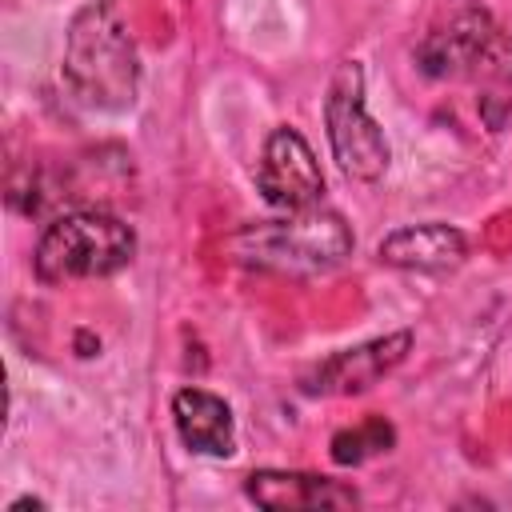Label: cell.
Wrapping results in <instances>:
<instances>
[{
    "label": "cell",
    "mask_w": 512,
    "mask_h": 512,
    "mask_svg": "<svg viewBox=\"0 0 512 512\" xmlns=\"http://www.w3.org/2000/svg\"><path fill=\"white\" fill-rule=\"evenodd\" d=\"M256 192L276 212H300V208H312L324 200L320 160L296 128L280 124L268 132V140L260 148V164H256Z\"/></svg>",
    "instance_id": "6"
},
{
    "label": "cell",
    "mask_w": 512,
    "mask_h": 512,
    "mask_svg": "<svg viewBox=\"0 0 512 512\" xmlns=\"http://www.w3.org/2000/svg\"><path fill=\"white\" fill-rule=\"evenodd\" d=\"M64 88L92 112H124L136 104L140 52L124 12L112 0H88L64 32Z\"/></svg>",
    "instance_id": "1"
},
{
    "label": "cell",
    "mask_w": 512,
    "mask_h": 512,
    "mask_svg": "<svg viewBox=\"0 0 512 512\" xmlns=\"http://www.w3.org/2000/svg\"><path fill=\"white\" fill-rule=\"evenodd\" d=\"M172 424L180 444L192 456H208V460H228L236 452V416L228 408L224 396L208 392V388H180L172 396Z\"/></svg>",
    "instance_id": "10"
},
{
    "label": "cell",
    "mask_w": 512,
    "mask_h": 512,
    "mask_svg": "<svg viewBox=\"0 0 512 512\" xmlns=\"http://www.w3.org/2000/svg\"><path fill=\"white\" fill-rule=\"evenodd\" d=\"M136 256V232L128 220L104 208H72L44 224L32 272L40 284H72V280H104L128 268Z\"/></svg>",
    "instance_id": "3"
},
{
    "label": "cell",
    "mask_w": 512,
    "mask_h": 512,
    "mask_svg": "<svg viewBox=\"0 0 512 512\" xmlns=\"http://www.w3.org/2000/svg\"><path fill=\"white\" fill-rule=\"evenodd\" d=\"M416 68L432 80L512 84V28L480 4H460L420 36Z\"/></svg>",
    "instance_id": "4"
},
{
    "label": "cell",
    "mask_w": 512,
    "mask_h": 512,
    "mask_svg": "<svg viewBox=\"0 0 512 512\" xmlns=\"http://www.w3.org/2000/svg\"><path fill=\"white\" fill-rule=\"evenodd\" d=\"M232 256L256 272L280 276H320L344 264L356 248L352 224L324 204L284 212L276 220H252L228 240Z\"/></svg>",
    "instance_id": "2"
},
{
    "label": "cell",
    "mask_w": 512,
    "mask_h": 512,
    "mask_svg": "<svg viewBox=\"0 0 512 512\" xmlns=\"http://www.w3.org/2000/svg\"><path fill=\"white\" fill-rule=\"evenodd\" d=\"M392 444H396V428H392L384 416H364L360 424L340 428V432L332 436V460H336L340 468H356V464H364V460L388 452Z\"/></svg>",
    "instance_id": "11"
},
{
    "label": "cell",
    "mask_w": 512,
    "mask_h": 512,
    "mask_svg": "<svg viewBox=\"0 0 512 512\" xmlns=\"http://www.w3.org/2000/svg\"><path fill=\"white\" fill-rule=\"evenodd\" d=\"M24 508H36V512H40V508H48V504H44L40 496H20V500L8 504V512H24Z\"/></svg>",
    "instance_id": "12"
},
{
    "label": "cell",
    "mask_w": 512,
    "mask_h": 512,
    "mask_svg": "<svg viewBox=\"0 0 512 512\" xmlns=\"http://www.w3.org/2000/svg\"><path fill=\"white\" fill-rule=\"evenodd\" d=\"M324 132H328V148L332 160L340 164L344 176L352 180H380L392 164V148L384 128L368 116L364 104V68L356 60H344L332 80H328V96H324Z\"/></svg>",
    "instance_id": "5"
},
{
    "label": "cell",
    "mask_w": 512,
    "mask_h": 512,
    "mask_svg": "<svg viewBox=\"0 0 512 512\" xmlns=\"http://www.w3.org/2000/svg\"><path fill=\"white\" fill-rule=\"evenodd\" d=\"M244 496L268 512H316V508H356L360 492L344 480L288 472V468H256L244 476Z\"/></svg>",
    "instance_id": "8"
},
{
    "label": "cell",
    "mask_w": 512,
    "mask_h": 512,
    "mask_svg": "<svg viewBox=\"0 0 512 512\" xmlns=\"http://www.w3.org/2000/svg\"><path fill=\"white\" fill-rule=\"evenodd\" d=\"M380 264L400 268V272H424V276H444L456 272L468 256V236L444 220H428V224H404L396 232H388L376 244Z\"/></svg>",
    "instance_id": "9"
},
{
    "label": "cell",
    "mask_w": 512,
    "mask_h": 512,
    "mask_svg": "<svg viewBox=\"0 0 512 512\" xmlns=\"http://www.w3.org/2000/svg\"><path fill=\"white\" fill-rule=\"evenodd\" d=\"M412 348V332H388L376 340H364L356 348H340L328 360H320L312 372L300 376V392L304 396H360L368 392L376 380H384Z\"/></svg>",
    "instance_id": "7"
}]
</instances>
